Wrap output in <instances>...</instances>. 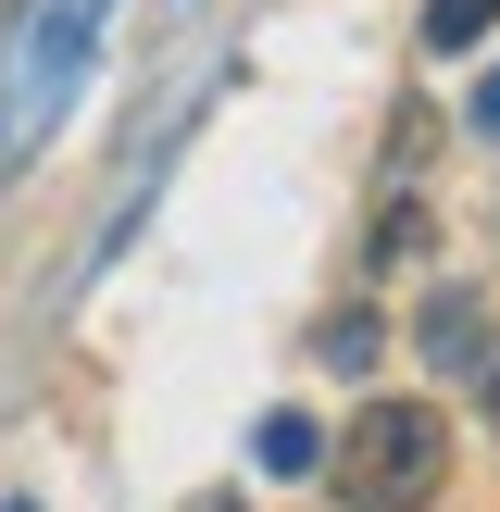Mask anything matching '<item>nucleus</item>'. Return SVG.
I'll return each instance as SVG.
<instances>
[{
    "instance_id": "f257e3e1",
    "label": "nucleus",
    "mask_w": 500,
    "mask_h": 512,
    "mask_svg": "<svg viewBox=\"0 0 500 512\" xmlns=\"http://www.w3.org/2000/svg\"><path fill=\"white\" fill-rule=\"evenodd\" d=\"M325 488L350 512H425L450 488V413L438 400H363V413L325 438Z\"/></svg>"
},
{
    "instance_id": "f03ea898",
    "label": "nucleus",
    "mask_w": 500,
    "mask_h": 512,
    "mask_svg": "<svg viewBox=\"0 0 500 512\" xmlns=\"http://www.w3.org/2000/svg\"><path fill=\"white\" fill-rule=\"evenodd\" d=\"M425 350H438L450 375H475V400L500 413V338H488V313H475V300H425Z\"/></svg>"
},
{
    "instance_id": "7ed1b4c3",
    "label": "nucleus",
    "mask_w": 500,
    "mask_h": 512,
    "mask_svg": "<svg viewBox=\"0 0 500 512\" xmlns=\"http://www.w3.org/2000/svg\"><path fill=\"white\" fill-rule=\"evenodd\" d=\"M500 25V0H425V50H475Z\"/></svg>"
},
{
    "instance_id": "20e7f679",
    "label": "nucleus",
    "mask_w": 500,
    "mask_h": 512,
    "mask_svg": "<svg viewBox=\"0 0 500 512\" xmlns=\"http://www.w3.org/2000/svg\"><path fill=\"white\" fill-rule=\"evenodd\" d=\"M413 263H425V213L388 200V225H375V275H413Z\"/></svg>"
},
{
    "instance_id": "39448f33",
    "label": "nucleus",
    "mask_w": 500,
    "mask_h": 512,
    "mask_svg": "<svg viewBox=\"0 0 500 512\" xmlns=\"http://www.w3.org/2000/svg\"><path fill=\"white\" fill-rule=\"evenodd\" d=\"M263 463H275V475L325 463V425H313V413H275V425H263Z\"/></svg>"
},
{
    "instance_id": "423d86ee",
    "label": "nucleus",
    "mask_w": 500,
    "mask_h": 512,
    "mask_svg": "<svg viewBox=\"0 0 500 512\" xmlns=\"http://www.w3.org/2000/svg\"><path fill=\"white\" fill-rule=\"evenodd\" d=\"M313 350H325V363H350V375H363V363H375V313H338V325H325Z\"/></svg>"
},
{
    "instance_id": "0eeeda50",
    "label": "nucleus",
    "mask_w": 500,
    "mask_h": 512,
    "mask_svg": "<svg viewBox=\"0 0 500 512\" xmlns=\"http://www.w3.org/2000/svg\"><path fill=\"white\" fill-rule=\"evenodd\" d=\"M475 125H488V138H500V75H488V88H475Z\"/></svg>"
},
{
    "instance_id": "6e6552de",
    "label": "nucleus",
    "mask_w": 500,
    "mask_h": 512,
    "mask_svg": "<svg viewBox=\"0 0 500 512\" xmlns=\"http://www.w3.org/2000/svg\"><path fill=\"white\" fill-rule=\"evenodd\" d=\"M13 512H38V500H13Z\"/></svg>"
}]
</instances>
